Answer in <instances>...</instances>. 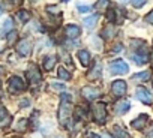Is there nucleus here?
Listing matches in <instances>:
<instances>
[{
    "label": "nucleus",
    "instance_id": "nucleus-4",
    "mask_svg": "<svg viewBox=\"0 0 153 138\" xmlns=\"http://www.w3.org/2000/svg\"><path fill=\"white\" fill-rule=\"evenodd\" d=\"M26 89H27V83H26L21 77L14 75V77H11V78L8 80V90H9L11 93L17 95V93L24 92Z\"/></svg>",
    "mask_w": 153,
    "mask_h": 138
},
{
    "label": "nucleus",
    "instance_id": "nucleus-29",
    "mask_svg": "<svg viewBox=\"0 0 153 138\" xmlns=\"http://www.w3.org/2000/svg\"><path fill=\"white\" fill-rule=\"evenodd\" d=\"M50 86H51L54 90H59V92H63V90L66 89V86H65L63 83H57V81H51Z\"/></svg>",
    "mask_w": 153,
    "mask_h": 138
},
{
    "label": "nucleus",
    "instance_id": "nucleus-6",
    "mask_svg": "<svg viewBox=\"0 0 153 138\" xmlns=\"http://www.w3.org/2000/svg\"><path fill=\"white\" fill-rule=\"evenodd\" d=\"M15 50H17L18 56H21V57H29V56L32 54V50H33V42H32L30 39L24 38V39L18 41Z\"/></svg>",
    "mask_w": 153,
    "mask_h": 138
},
{
    "label": "nucleus",
    "instance_id": "nucleus-15",
    "mask_svg": "<svg viewBox=\"0 0 153 138\" xmlns=\"http://www.w3.org/2000/svg\"><path fill=\"white\" fill-rule=\"evenodd\" d=\"M114 110H116V114H119V116H123V114H126V113L131 110V104H129V101L120 99L119 102H116V105H114Z\"/></svg>",
    "mask_w": 153,
    "mask_h": 138
},
{
    "label": "nucleus",
    "instance_id": "nucleus-33",
    "mask_svg": "<svg viewBox=\"0 0 153 138\" xmlns=\"http://www.w3.org/2000/svg\"><path fill=\"white\" fill-rule=\"evenodd\" d=\"M144 20H146V23H149V24H152V26H153V9L146 15V18H144Z\"/></svg>",
    "mask_w": 153,
    "mask_h": 138
},
{
    "label": "nucleus",
    "instance_id": "nucleus-25",
    "mask_svg": "<svg viewBox=\"0 0 153 138\" xmlns=\"http://www.w3.org/2000/svg\"><path fill=\"white\" fill-rule=\"evenodd\" d=\"M108 6H110V0H98L96 5H95V8L98 11H107Z\"/></svg>",
    "mask_w": 153,
    "mask_h": 138
},
{
    "label": "nucleus",
    "instance_id": "nucleus-30",
    "mask_svg": "<svg viewBox=\"0 0 153 138\" xmlns=\"http://www.w3.org/2000/svg\"><path fill=\"white\" fill-rule=\"evenodd\" d=\"M27 123H29V122H27V119H20V123L15 126V129H17L18 132H23V131L27 128Z\"/></svg>",
    "mask_w": 153,
    "mask_h": 138
},
{
    "label": "nucleus",
    "instance_id": "nucleus-24",
    "mask_svg": "<svg viewBox=\"0 0 153 138\" xmlns=\"http://www.w3.org/2000/svg\"><path fill=\"white\" fill-rule=\"evenodd\" d=\"M6 38H8V44H9V45H15V42L18 41V32L14 29L12 32H9V33L6 35Z\"/></svg>",
    "mask_w": 153,
    "mask_h": 138
},
{
    "label": "nucleus",
    "instance_id": "nucleus-20",
    "mask_svg": "<svg viewBox=\"0 0 153 138\" xmlns=\"http://www.w3.org/2000/svg\"><path fill=\"white\" fill-rule=\"evenodd\" d=\"M57 75H59V78H62V80H65V81H69L71 77H72V74L68 71V69H65L63 66H59V68H57Z\"/></svg>",
    "mask_w": 153,
    "mask_h": 138
},
{
    "label": "nucleus",
    "instance_id": "nucleus-18",
    "mask_svg": "<svg viewBox=\"0 0 153 138\" xmlns=\"http://www.w3.org/2000/svg\"><path fill=\"white\" fill-rule=\"evenodd\" d=\"M78 59H80V63L83 68H87L92 62V57H90V53L87 50H80L78 51Z\"/></svg>",
    "mask_w": 153,
    "mask_h": 138
},
{
    "label": "nucleus",
    "instance_id": "nucleus-36",
    "mask_svg": "<svg viewBox=\"0 0 153 138\" xmlns=\"http://www.w3.org/2000/svg\"><path fill=\"white\" fill-rule=\"evenodd\" d=\"M90 138H101V137H99L98 134H92V135H90Z\"/></svg>",
    "mask_w": 153,
    "mask_h": 138
},
{
    "label": "nucleus",
    "instance_id": "nucleus-12",
    "mask_svg": "<svg viewBox=\"0 0 153 138\" xmlns=\"http://www.w3.org/2000/svg\"><path fill=\"white\" fill-rule=\"evenodd\" d=\"M135 95H137V98H138L143 104H146V105H150V104L153 102V96H152V93H150L146 87H138L137 92H135Z\"/></svg>",
    "mask_w": 153,
    "mask_h": 138
},
{
    "label": "nucleus",
    "instance_id": "nucleus-17",
    "mask_svg": "<svg viewBox=\"0 0 153 138\" xmlns=\"http://www.w3.org/2000/svg\"><path fill=\"white\" fill-rule=\"evenodd\" d=\"M116 33H117V29L114 26H105L101 32V36H102V39L108 41V39H113L116 36Z\"/></svg>",
    "mask_w": 153,
    "mask_h": 138
},
{
    "label": "nucleus",
    "instance_id": "nucleus-11",
    "mask_svg": "<svg viewBox=\"0 0 153 138\" xmlns=\"http://www.w3.org/2000/svg\"><path fill=\"white\" fill-rule=\"evenodd\" d=\"M102 75V63L99 60H95V66L87 72V80L89 81H96Z\"/></svg>",
    "mask_w": 153,
    "mask_h": 138
},
{
    "label": "nucleus",
    "instance_id": "nucleus-34",
    "mask_svg": "<svg viewBox=\"0 0 153 138\" xmlns=\"http://www.w3.org/2000/svg\"><path fill=\"white\" fill-rule=\"evenodd\" d=\"M122 48H123V45H122V44H117V45L113 48V53H120V51H122Z\"/></svg>",
    "mask_w": 153,
    "mask_h": 138
},
{
    "label": "nucleus",
    "instance_id": "nucleus-8",
    "mask_svg": "<svg viewBox=\"0 0 153 138\" xmlns=\"http://www.w3.org/2000/svg\"><path fill=\"white\" fill-rule=\"evenodd\" d=\"M126 90H128V86H126V83H125L123 80H116V81L111 84V93H113L116 98L125 96Z\"/></svg>",
    "mask_w": 153,
    "mask_h": 138
},
{
    "label": "nucleus",
    "instance_id": "nucleus-2",
    "mask_svg": "<svg viewBox=\"0 0 153 138\" xmlns=\"http://www.w3.org/2000/svg\"><path fill=\"white\" fill-rule=\"evenodd\" d=\"M92 113H93V120L98 123V125H104L107 122V104L99 101V102H95L93 108H92Z\"/></svg>",
    "mask_w": 153,
    "mask_h": 138
},
{
    "label": "nucleus",
    "instance_id": "nucleus-5",
    "mask_svg": "<svg viewBox=\"0 0 153 138\" xmlns=\"http://www.w3.org/2000/svg\"><path fill=\"white\" fill-rule=\"evenodd\" d=\"M110 72H111V75H125L129 72V66L125 60L116 59L110 63Z\"/></svg>",
    "mask_w": 153,
    "mask_h": 138
},
{
    "label": "nucleus",
    "instance_id": "nucleus-21",
    "mask_svg": "<svg viewBox=\"0 0 153 138\" xmlns=\"http://www.w3.org/2000/svg\"><path fill=\"white\" fill-rule=\"evenodd\" d=\"M17 17H18V20H20L21 23H27V21L32 18V14H30L29 11H26V9H20V11L17 12Z\"/></svg>",
    "mask_w": 153,
    "mask_h": 138
},
{
    "label": "nucleus",
    "instance_id": "nucleus-16",
    "mask_svg": "<svg viewBox=\"0 0 153 138\" xmlns=\"http://www.w3.org/2000/svg\"><path fill=\"white\" fill-rule=\"evenodd\" d=\"M56 62H57V57L56 56H45L44 60H42V68H44V71L47 72H51L54 66H56Z\"/></svg>",
    "mask_w": 153,
    "mask_h": 138
},
{
    "label": "nucleus",
    "instance_id": "nucleus-31",
    "mask_svg": "<svg viewBox=\"0 0 153 138\" xmlns=\"http://www.w3.org/2000/svg\"><path fill=\"white\" fill-rule=\"evenodd\" d=\"M146 3H147V0H131V5H132L134 8H137V9L143 8Z\"/></svg>",
    "mask_w": 153,
    "mask_h": 138
},
{
    "label": "nucleus",
    "instance_id": "nucleus-14",
    "mask_svg": "<svg viewBox=\"0 0 153 138\" xmlns=\"http://www.w3.org/2000/svg\"><path fill=\"white\" fill-rule=\"evenodd\" d=\"M147 123H149V116H147V114H140L137 119H134V120L131 122V126H132L134 129H137V131H143Z\"/></svg>",
    "mask_w": 153,
    "mask_h": 138
},
{
    "label": "nucleus",
    "instance_id": "nucleus-26",
    "mask_svg": "<svg viewBox=\"0 0 153 138\" xmlns=\"http://www.w3.org/2000/svg\"><path fill=\"white\" fill-rule=\"evenodd\" d=\"M107 20L110 23H116L117 21V11L116 9H108L107 11Z\"/></svg>",
    "mask_w": 153,
    "mask_h": 138
},
{
    "label": "nucleus",
    "instance_id": "nucleus-10",
    "mask_svg": "<svg viewBox=\"0 0 153 138\" xmlns=\"http://www.w3.org/2000/svg\"><path fill=\"white\" fill-rule=\"evenodd\" d=\"M65 35H66L68 39L75 41V39H78L81 36V27L76 26V24H68L66 29H65Z\"/></svg>",
    "mask_w": 153,
    "mask_h": 138
},
{
    "label": "nucleus",
    "instance_id": "nucleus-28",
    "mask_svg": "<svg viewBox=\"0 0 153 138\" xmlns=\"http://www.w3.org/2000/svg\"><path fill=\"white\" fill-rule=\"evenodd\" d=\"M12 30H14V21H12V18H8V20L5 21V24H3V32L9 33V32H12Z\"/></svg>",
    "mask_w": 153,
    "mask_h": 138
},
{
    "label": "nucleus",
    "instance_id": "nucleus-32",
    "mask_svg": "<svg viewBox=\"0 0 153 138\" xmlns=\"http://www.w3.org/2000/svg\"><path fill=\"white\" fill-rule=\"evenodd\" d=\"M76 9H78V12H81V14H86V12L92 11V6H87V5H76Z\"/></svg>",
    "mask_w": 153,
    "mask_h": 138
},
{
    "label": "nucleus",
    "instance_id": "nucleus-3",
    "mask_svg": "<svg viewBox=\"0 0 153 138\" xmlns=\"http://www.w3.org/2000/svg\"><path fill=\"white\" fill-rule=\"evenodd\" d=\"M26 78H27L30 86H38L42 81V75H41V71H39L38 65H35V63L29 65L27 71H26Z\"/></svg>",
    "mask_w": 153,
    "mask_h": 138
},
{
    "label": "nucleus",
    "instance_id": "nucleus-9",
    "mask_svg": "<svg viewBox=\"0 0 153 138\" xmlns=\"http://www.w3.org/2000/svg\"><path fill=\"white\" fill-rule=\"evenodd\" d=\"M81 96H83L86 101H96V99L101 96V92H99V89H96V87H93V86H86V87H83V90H81Z\"/></svg>",
    "mask_w": 153,
    "mask_h": 138
},
{
    "label": "nucleus",
    "instance_id": "nucleus-23",
    "mask_svg": "<svg viewBox=\"0 0 153 138\" xmlns=\"http://www.w3.org/2000/svg\"><path fill=\"white\" fill-rule=\"evenodd\" d=\"M150 78V72L149 71H144V72H138L135 75H132V80L134 81H146Z\"/></svg>",
    "mask_w": 153,
    "mask_h": 138
},
{
    "label": "nucleus",
    "instance_id": "nucleus-13",
    "mask_svg": "<svg viewBox=\"0 0 153 138\" xmlns=\"http://www.w3.org/2000/svg\"><path fill=\"white\" fill-rule=\"evenodd\" d=\"M11 122H12V116L9 114V111L5 107L0 105V129L8 128L11 125Z\"/></svg>",
    "mask_w": 153,
    "mask_h": 138
},
{
    "label": "nucleus",
    "instance_id": "nucleus-22",
    "mask_svg": "<svg viewBox=\"0 0 153 138\" xmlns=\"http://www.w3.org/2000/svg\"><path fill=\"white\" fill-rule=\"evenodd\" d=\"M98 18H99V15H98V14H93L92 17H89V18H84V20H83V24H84L87 29H92V27L96 24Z\"/></svg>",
    "mask_w": 153,
    "mask_h": 138
},
{
    "label": "nucleus",
    "instance_id": "nucleus-1",
    "mask_svg": "<svg viewBox=\"0 0 153 138\" xmlns=\"http://www.w3.org/2000/svg\"><path fill=\"white\" fill-rule=\"evenodd\" d=\"M59 122L63 128H71L72 125V117H74V107H72V99L71 95L62 93L60 95V104H59V113H57Z\"/></svg>",
    "mask_w": 153,
    "mask_h": 138
},
{
    "label": "nucleus",
    "instance_id": "nucleus-27",
    "mask_svg": "<svg viewBox=\"0 0 153 138\" xmlns=\"http://www.w3.org/2000/svg\"><path fill=\"white\" fill-rule=\"evenodd\" d=\"M45 11H47L50 15H57V14L60 12V8H59V5H48V6L45 8Z\"/></svg>",
    "mask_w": 153,
    "mask_h": 138
},
{
    "label": "nucleus",
    "instance_id": "nucleus-35",
    "mask_svg": "<svg viewBox=\"0 0 153 138\" xmlns=\"http://www.w3.org/2000/svg\"><path fill=\"white\" fill-rule=\"evenodd\" d=\"M29 104H30V102H29V101H24V102H23V101H21V102H20V107H21V108H24V107H27V105H29Z\"/></svg>",
    "mask_w": 153,
    "mask_h": 138
},
{
    "label": "nucleus",
    "instance_id": "nucleus-19",
    "mask_svg": "<svg viewBox=\"0 0 153 138\" xmlns=\"http://www.w3.org/2000/svg\"><path fill=\"white\" fill-rule=\"evenodd\" d=\"M113 137L114 138H129V134L122 125H116L113 128Z\"/></svg>",
    "mask_w": 153,
    "mask_h": 138
},
{
    "label": "nucleus",
    "instance_id": "nucleus-7",
    "mask_svg": "<svg viewBox=\"0 0 153 138\" xmlns=\"http://www.w3.org/2000/svg\"><path fill=\"white\" fill-rule=\"evenodd\" d=\"M131 59H132L137 65H146V63L149 62V51H147L146 45L141 47V48H138V50H135V51L131 54Z\"/></svg>",
    "mask_w": 153,
    "mask_h": 138
}]
</instances>
